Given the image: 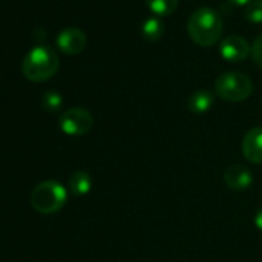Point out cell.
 Instances as JSON below:
<instances>
[{
	"instance_id": "cell-1",
	"label": "cell",
	"mask_w": 262,
	"mask_h": 262,
	"mask_svg": "<svg viewBox=\"0 0 262 262\" xmlns=\"http://www.w3.org/2000/svg\"><path fill=\"white\" fill-rule=\"evenodd\" d=\"M190 39L199 47H211L217 43L222 34V19L210 7L196 10L187 24Z\"/></svg>"
},
{
	"instance_id": "cell-2",
	"label": "cell",
	"mask_w": 262,
	"mask_h": 262,
	"mask_svg": "<svg viewBox=\"0 0 262 262\" xmlns=\"http://www.w3.org/2000/svg\"><path fill=\"white\" fill-rule=\"evenodd\" d=\"M59 70V57L50 47L39 45L28 51L24 59L22 71L31 82L40 83L50 80Z\"/></svg>"
},
{
	"instance_id": "cell-3",
	"label": "cell",
	"mask_w": 262,
	"mask_h": 262,
	"mask_svg": "<svg viewBox=\"0 0 262 262\" xmlns=\"http://www.w3.org/2000/svg\"><path fill=\"white\" fill-rule=\"evenodd\" d=\"M68 191L57 181H43L31 191V205L40 214H54L67 204Z\"/></svg>"
},
{
	"instance_id": "cell-4",
	"label": "cell",
	"mask_w": 262,
	"mask_h": 262,
	"mask_svg": "<svg viewBox=\"0 0 262 262\" xmlns=\"http://www.w3.org/2000/svg\"><path fill=\"white\" fill-rule=\"evenodd\" d=\"M214 90L216 94L227 102H242L253 93V82L242 73L230 71L217 77Z\"/></svg>"
},
{
	"instance_id": "cell-5",
	"label": "cell",
	"mask_w": 262,
	"mask_h": 262,
	"mask_svg": "<svg viewBox=\"0 0 262 262\" xmlns=\"http://www.w3.org/2000/svg\"><path fill=\"white\" fill-rule=\"evenodd\" d=\"M94 119L85 108H70L59 117V126L68 136H83L93 128Z\"/></svg>"
},
{
	"instance_id": "cell-6",
	"label": "cell",
	"mask_w": 262,
	"mask_h": 262,
	"mask_svg": "<svg viewBox=\"0 0 262 262\" xmlns=\"http://www.w3.org/2000/svg\"><path fill=\"white\" fill-rule=\"evenodd\" d=\"M56 43L59 50L68 56H76L82 53L86 47V36L79 28H67L60 31V34L56 39Z\"/></svg>"
},
{
	"instance_id": "cell-7",
	"label": "cell",
	"mask_w": 262,
	"mask_h": 262,
	"mask_svg": "<svg viewBox=\"0 0 262 262\" xmlns=\"http://www.w3.org/2000/svg\"><path fill=\"white\" fill-rule=\"evenodd\" d=\"M221 56L233 63L242 62L248 57V54H251V48L248 45V42L245 39H242L241 36H228L222 40L221 47H219Z\"/></svg>"
},
{
	"instance_id": "cell-8",
	"label": "cell",
	"mask_w": 262,
	"mask_h": 262,
	"mask_svg": "<svg viewBox=\"0 0 262 262\" xmlns=\"http://www.w3.org/2000/svg\"><path fill=\"white\" fill-rule=\"evenodd\" d=\"M224 182L230 190L244 191L253 185V174L245 165L234 164L224 171Z\"/></svg>"
},
{
	"instance_id": "cell-9",
	"label": "cell",
	"mask_w": 262,
	"mask_h": 262,
	"mask_svg": "<svg viewBox=\"0 0 262 262\" xmlns=\"http://www.w3.org/2000/svg\"><path fill=\"white\" fill-rule=\"evenodd\" d=\"M242 155L251 164H262V126L250 129L244 136Z\"/></svg>"
},
{
	"instance_id": "cell-10",
	"label": "cell",
	"mask_w": 262,
	"mask_h": 262,
	"mask_svg": "<svg viewBox=\"0 0 262 262\" xmlns=\"http://www.w3.org/2000/svg\"><path fill=\"white\" fill-rule=\"evenodd\" d=\"M214 103V96L208 91V90H198L194 91L188 100V110L194 114H205Z\"/></svg>"
},
{
	"instance_id": "cell-11",
	"label": "cell",
	"mask_w": 262,
	"mask_h": 262,
	"mask_svg": "<svg viewBox=\"0 0 262 262\" xmlns=\"http://www.w3.org/2000/svg\"><path fill=\"white\" fill-rule=\"evenodd\" d=\"M91 187H93V181L86 171H82V170L74 171L71 178L68 179V190L73 196L82 198L91 191Z\"/></svg>"
},
{
	"instance_id": "cell-12",
	"label": "cell",
	"mask_w": 262,
	"mask_h": 262,
	"mask_svg": "<svg viewBox=\"0 0 262 262\" xmlns=\"http://www.w3.org/2000/svg\"><path fill=\"white\" fill-rule=\"evenodd\" d=\"M165 25L159 17H148L142 25V37L147 42H156L164 36Z\"/></svg>"
},
{
	"instance_id": "cell-13",
	"label": "cell",
	"mask_w": 262,
	"mask_h": 262,
	"mask_svg": "<svg viewBox=\"0 0 262 262\" xmlns=\"http://www.w3.org/2000/svg\"><path fill=\"white\" fill-rule=\"evenodd\" d=\"M148 8L158 16H170L176 11L179 0H145Z\"/></svg>"
},
{
	"instance_id": "cell-14",
	"label": "cell",
	"mask_w": 262,
	"mask_h": 262,
	"mask_svg": "<svg viewBox=\"0 0 262 262\" xmlns=\"http://www.w3.org/2000/svg\"><path fill=\"white\" fill-rule=\"evenodd\" d=\"M244 17L251 24H262V0H251L244 11Z\"/></svg>"
},
{
	"instance_id": "cell-15",
	"label": "cell",
	"mask_w": 262,
	"mask_h": 262,
	"mask_svg": "<svg viewBox=\"0 0 262 262\" xmlns=\"http://www.w3.org/2000/svg\"><path fill=\"white\" fill-rule=\"evenodd\" d=\"M62 103H63L62 96H60L59 93H56V91H48V93H45V96L42 97V105H43V108H45L47 111H50V113L59 111L60 106H62Z\"/></svg>"
},
{
	"instance_id": "cell-16",
	"label": "cell",
	"mask_w": 262,
	"mask_h": 262,
	"mask_svg": "<svg viewBox=\"0 0 262 262\" xmlns=\"http://www.w3.org/2000/svg\"><path fill=\"white\" fill-rule=\"evenodd\" d=\"M251 57L257 67L262 68V34L256 37V40L251 45Z\"/></svg>"
},
{
	"instance_id": "cell-17",
	"label": "cell",
	"mask_w": 262,
	"mask_h": 262,
	"mask_svg": "<svg viewBox=\"0 0 262 262\" xmlns=\"http://www.w3.org/2000/svg\"><path fill=\"white\" fill-rule=\"evenodd\" d=\"M254 225H256L257 230L262 231V208H259L257 213H256V216H254Z\"/></svg>"
},
{
	"instance_id": "cell-18",
	"label": "cell",
	"mask_w": 262,
	"mask_h": 262,
	"mask_svg": "<svg viewBox=\"0 0 262 262\" xmlns=\"http://www.w3.org/2000/svg\"><path fill=\"white\" fill-rule=\"evenodd\" d=\"M227 2L234 5V7H247L251 2V0H227Z\"/></svg>"
}]
</instances>
